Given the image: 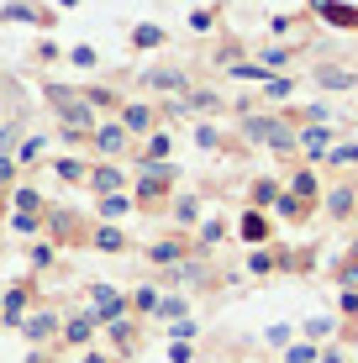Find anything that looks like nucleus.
<instances>
[{
  "label": "nucleus",
  "instance_id": "nucleus-42",
  "mask_svg": "<svg viewBox=\"0 0 358 363\" xmlns=\"http://www.w3.org/2000/svg\"><path fill=\"white\" fill-rule=\"evenodd\" d=\"M11 227H16L21 237H32L37 227H43V216H27V211H16V216H11Z\"/></svg>",
  "mask_w": 358,
  "mask_h": 363
},
{
  "label": "nucleus",
  "instance_id": "nucleus-11",
  "mask_svg": "<svg viewBox=\"0 0 358 363\" xmlns=\"http://www.w3.org/2000/svg\"><path fill=\"white\" fill-rule=\"evenodd\" d=\"M95 190V200L101 195H127V174H121L116 164H90V179H84Z\"/></svg>",
  "mask_w": 358,
  "mask_h": 363
},
{
  "label": "nucleus",
  "instance_id": "nucleus-30",
  "mask_svg": "<svg viewBox=\"0 0 358 363\" xmlns=\"http://www.w3.org/2000/svg\"><path fill=\"white\" fill-rule=\"evenodd\" d=\"M158 43H164V27H153V21L132 27V48H158Z\"/></svg>",
  "mask_w": 358,
  "mask_h": 363
},
{
  "label": "nucleus",
  "instance_id": "nucleus-48",
  "mask_svg": "<svg viewBox=\"0 0 358 363\" xmlns=\"http://www.w3.org/2000/svg\"><path fill=\"white\" fill-rule=\"evenodd\" d=\"M264 90H269V100H285V95H290V79H269Z\"/></svg>",
  "mask_w": 358,
  "mask_h": 363
},
{
  "label": "nucleus",
  "instance_id": "nucleus-46",
  "mask_svg": "<svg viewBox=\"0 0 358 363\" xmlns=\"http://www.w3.org/2000/svg\"><path fill=\"white\" fill-rule=\"evenodd\" d=\"M211 21H216V11H195L190 27H195V32H211Z\"/></svg>",
  "mask_w": 358,
  "mask_h": 363
},
{
  "label": "nucleus",
  "instance_id": "nucleus-17",
  "mask_svg": "<svg viewBox=\"0 0 358 363\" xmlns=\"http://www.w3.org/2000/svg\"><path fill=\"white\" fill-rule=\"evenodd\" d=\"M58 337H64L69 347H84V342H90V337H95V316H90V311H79V316H69V321H64V332H58Z\"/></svg>",
  "mask_w": 358,
  "mask_h": 363
},
{
  "label": "nucleus",
  "instance_id": "nucleus-39",
  "mask_svg": "<svg viewBox=\"0 0 358 363\" xmlns=\"http://www.w3.org/2000/svg\"><path fill=\"white\" fill-rule=\"evenodd\" d=\"M53 258H58L53 242H37V247H32V269H53Z\"/></svg>",
  "mask_w": 358,
  "mask_h": 363
},
{
  "label": "nucleus",
  "instance_id": "nucleus-33",
  "mask_svg": "<svg viewBox=\"0 0 358 363\" xmlns=\"http://www.w3.org/2000/svg\"><path fill=\"white\" fill-rule=\"evenodd\" d=\"M274 264H279V258L269 253V247H253V258H248V274H258V279H264V274H274Z\"/></svg>",
  "mask_w": 358,
  "mask_h": 363
},
{
  "label": "nucleus",
  "instance_id": "nucleus-51",
  "mask_svg": "<svg viewBox=\"0 0 358 363\" xmlns=\"http://www.w3.org/2000/svg\"><path fill=\"white\" fill-rule=\"evenodd\" d=\"M316 363H342V353H337V347H327V353L316 358Z\"/></svg>",
  "mask_w": 358,
  "mask_h": 363
},
{
  "label": "nucleus",
  "instance_id": "nucleus-52",
  "mask_svg": "<svg viewBox=\"0 0 358 363\" xmlns=\"http://www.w3.org/2000/svg\"><path fill=\"white\" fill-rule=\"evenodd\" d=\"M79 363H111V358H106V353H84Z\"/></svg>",
  "mask_w": 358,
  "mask_h": 363
},
{
  "label": "nucleus",
  "instance_id": "nucleus-53",
  "mask_svg": "<svg viewBox=\"0 0 358 363\" xmlns=\"http://www.w3.org/2000/svg\"><path fill=\"white\" fill-rule=\"evenodd\" d=\"M353 253H358V227H353Z\"/></svg>",
  "mask_w": 358,
  "mask_h": 363
},
{
  "label": "nucleus",
  "instance_id": "nucleus-49",
  "mask_svg": "<svg viewBox=\"0 0 358 363\" xmlns=\"http://www.w3.org/2000/svg\"><path fill=\"white\" fill-rule=\"evenodd\" d=\"M332 332V321L327 316H316V321H306V337H327Z\"/></svg>",
  "mask_w": 358,
  "mask_h": 363
},
{
  "label": "nucleus",
  "instance_id": "nucleus-18",
  "mask_svg": "<svg viewBox=\"0 0 358 363\" xmlns=\"http://www.w3.org/2000/svg\"><path fill=\"white\" fill-rule=\"evenodd\" d=\"M301 153L327 158L332 153V127H301Z\"/></svg>",
  "mask_w": 358,
  "mask_h": 363
},
{
  "label": "nucleus",
  "instance_id": "nucleus-47",
  "mask_svg": "<svg viewBox=\"0 0 358 363\" xmlns=\"http://www.w3.org/2000/svg\"><path fill=\"white\" fill-rule=\"evenodd\" d=\"M69 58H74V64H79V69H95V48H74Z\"/></svg>",
  "mask_w": 358,
  "mask_h": 363
},
{
  "label": "nucleus",
  "instance_id": "nucleus-23",
  "mask_svg": "<svg viewBox=\"0 0 358 363\" xmlns=\"http://www.w3.org/2000/svg\"><path fill=\"white\" fill-rule=\"evenodd\" d=\"M132 211V195H101L95 200V216L101 221H116V216H127Z\"/></svg>",
  "mask_w": 358,
  "mask_h": 363
},
{
  "label": "nucleus",
  "instance_id": "nucleus-13",
  "mask_svg": "<svg viewBox=\"0 0 358 363\" xmlns=\"http://www.w3.org/2000/svg\"><path fill=\"white\" fill-rule=\"evenodd\" d=\"M316 16L332 21L342 32H358V6H342V0H316Z\"/></svg>",
  "mask_w": 358,
  "mask_h": 363
},
{
  "label": "nucleus",
  "instance_id": "nucleus-44",
  "mask_svg": "<svg viewBox=\"0 0 358 363\" xmlns=\"http://www.w3.org/2000/svg\"><path fill=\"white\" fill-rule=\"evenodd\" d=\"M190 358H195L190 342H174V347H169V363H190Z\"/></svg>",
  "mask_w": 358,
  "mask_h": 363
},
{
  "label": "nucleus",
  "instance_id": "nucleus-45",
  "mask_svg": "<svg viewBox=\"0 0 358 363\" xmlns=\"http://www.w3.org/2000/svg\"><path fill=\"white\" fill-rule=\"evenodd\" d=\"M337 306H342V316H358V290H342Z\"/></svg>",
  "mask_w": 358,
  "mask_h": 363
},
{
  "label": "nucleus",
  "instance_id": "nucleus-15",
  "mask_svg": "<svg viewBox=\"0 0 358 363\" xmlns=\"http://www.w3.org/2000/svg\"><path fill=\"white\" fill-rule=\"evenodd\" d=\"M169 147H174V137L158 127L153 137H142V147H138L132 158H138V164H169Z\"/></svg>",
  "mask_w": 358,
  "mask_h": 363
},
{
  "label": "nucleus",
  "instance_id": "nucleus-8",
  "mask_svg": "<svg viewBox=\"0 0 358 363\" xmlns=\"http://www.w3.org/2000/svg\"><path fill=\"white\" fill-rule=\"evenodd\" d=\"M64 332V321H58V311H47V306H37L27 321H21V337H27L32 347H47L53 337Z\"/></svg>",
  "mask_w": 358,
  "mask_h": 363
},
{
  "label": "nucleus",
  "instance_id": "nucleus-27",
  "mask_svg": "<svg viewBox=\"0 0 358 363\" xmlns=\"http://www.w3.org/2000/svg\"><path fill=\"white\" fill-rule=\"evenodd\" d=\"M153 316H164V321H184V316H190V300H184V295H158V311H153Z\"/></svg>",
  "mask_w": 358,
  "mask_h": 363
},
{
  "label": "nucleus",
  "instance_id": "nucleus-21",
  "mask_svg": "<svg viewBox=\"0 0 358 363\" xmlns=\"http://www.w3.org/2000/svg\"><path fill=\"white\" fill-rule=\"evenodd\" d=\"M0 21H37V27H53V16H47L43 6H21V0H11V6L0 11Z\"/></svg>",
  "mask_w": 358,
  "mask_h": 363
},
{
  "label": "nucleus",
  "instance_id": "nucleus-10",
  "mask_svg": "<svg viewBox=\"0 0 358 363\" xmlns=\"http://www.w3.org/2000/svg\"><path fill=\"white\" fill-rule=\"evenodd\" d=\"M237 237H242L248 247H269V237H274V216H269V211H242Z\"/></svg>",
  "mask_w": 358,
  "mask_h": 363
},
{
  "label": "nucleus",
  "instance_id": "nucleus-2",
  "mask_svg": "<svg viewBox=\"0 0 358 363\" xmlns=\"http://www.w3.org/2000/svg\"><path fill=\"white\" fill-rule=\"evenodd\" d=\"M43 95H47V106H53L58 127H64V143H90V132L101 127V121H95V106L84 100V90H74V84H53V79H47V84H43Z\"/></svg>",
  "mask_w": 358,
  "mask_h": 363
},
{
  "label": "nucleus",
  "instance_id": "nucleus-26",
  "mask_svg": "<svg viewBox=\"0 0 358 363\" xmlns=\"http://www.w3.org/2000/svg\"><path fill=\"white\" fill-rule=\"evenodd\" d=\"M111 342L121 347V353H132V347H138V327H132V316H121V321H111Z\"/></svg>",
  "mask_w": 358,
  "mask_h": 363
},
{
  "label": "nucleus",
  "instance_id": "nucleus-6",
  "mask_svg": "<svg viewBox=\"0 0 358 363\" xmlns=\"http://www.w3.org/2000/svg\"><path fill=\"white\" fill-rule=\"evenodd\" d=\"M116 121L127 127V137H153L158 132V106H147V100H121Z\"/></svg>",
  "mask_w": 358,
  "mask_h": 363
},
{
  "label": "nucleus",
  "instance_id": "nucleus-1",
  "mask_svg": "<svg viewBox=\"0 0 358 363\" xmlns=\"http://www.w3.org/2000/svg\"><path fill=\"white\" fill-rule=\"evenodd\" d=\"M242 137L269 147V153H279V158L301 153V127H295L290 111H242Z\"/></svg>",
  "mask_w": 358,
  "mask_h": 363
},
{
  "label": "nucleus",
  "instance_id": "nucleus-43",
  "mask_svg": "<svg viewBox=\"0 0 358 363\" xmlns=\"http://www.w3.org/2000/svg\"><path fill=\"white\" fill-rule=\"evenodd\" d=\"M16 137H21V127H0V153H16Z\"/></svg>",
  "mask_w": 358,
  "mask_h": 363
},
{
  "label": "nucleus",
  "instance_id": "nucleus-5",
  "mask_svg": "<svg viewBox=\"0 0 358 363\" xmlns=\"http://www.w3.org/2000/svg\"><path fill=\"white\" fill-rule=\"evenodd\" d=\"M322 216L337 221V227L358 216V184H353V179H337L332 190H322Z\"/></svg>",
  "mask_w": 358,
  "mask_h": 363
},
{
  "label": "nucleus",
  "instance_id": "nucleus-3",
  "mask_svg": "<svg viewBox=\"0 0 358 363\" xmlns=\"http://www.w3.org/2000/svg\"><path fill=\"white\" fill-rule=\"evenodd\" d=\"M179 169L174 164H138V184H132V206L138 211H158L164 195H174Z\"/></svg>",
  "mask_w": 358,
  "mask_h": 363
},
{
  "label": "nucleus",
  "instance_id": "nucleus-50",
  "mask_svg": "<svg viewBox=\"0 0 358 363\" xmlns=\"http://www.w3.org/2000/svg\"><path fill=\"white\" fill-rule=\"evenodd\" d=\"M190 337H195V321H190V316L174 321V342H190Z\"/></svg>",
  "mask_w": 358,
  "mask_h": 363
},
{
  "label": "nucleus",
  "instance_id": "nucleus-41",
  "mask_svg": "<svg viewBox=\"0 0 358 363\" xmlns=\"http://www.w3.org/2000/svg\"><path fill=\"white\" fill-rule=\"evenodd\" d=\"M337 279H342V290H358V253H353V258H342Z\"/></svg>",
  "mask_w": 358,
  "mask_h": 363
},
{
  "label": "nucleus",
  "instance_id": "nucleus-38",
  "mask_svg": "<svg viewBox=\"0 0 358 363\" xmlns=\"http://www.w3.org/2000/svg\"><path fill=\"white\" fill-rule=\"evenodd\" d=\"M322 353H316L311 342H295V347H285V363H316Z\"/></svg>",
  "mask_w": 358,
  "mask_h": 363
},
{
  "label": "nucleus",
  "instance_id": "nucleus-14",
  "mask_svg": "<svg viewBox=\"0 0 358 363\" xmlns=\"http://www.w3.org/2000/svg\"><path fill=\"white\" fill-rule=\"evenodd\" d=\"M27 300H32L27 284L6 290V300H0V321H6V327H21V321H27Z\"/></svg>",
  "mask_w": 358,
  "mask_h": 363
},
{
  "label": "nucleus",
  "instance_id": "nucleus-7",
  "mask_svg": "<svg viewBox=\"0 0 358 363\" xmlns=\"http://www.w3.org/2000/svg\"><path fill=\"white\" fill-rule=\"evenodd\" d=\"M138 84H142V90H169L174 100H184V95L195 90L184 69H142V74H138Z\"/></svg>",
  "mask_w": 358,
  "mask_h": 363
},
{
  "label": "nucleus",
  "instance_id": "nucleus-24",
  "mask_svg": "<svg viewBox=\"0 0 358 363\" xmlns=\"http://www.w3.org/2000/svg\"><path fill=\"white\" fill-rule=\"evenodd\" d=\"M11 206L27 211V216H43V190H32V184H16V190H11Z\"/></svg>",
  "mask_w": 358,
  "mask_h": 363
},
{
  "label": "nucleus",
  "instance_id": "nucleus-4",
  "mask_svg": "<svg viewBox=\"0 0 358 363\" xmlns=\"http://www.w3.org/2000/svg\"><path fill=\"white\" fill-rule=\"evenodd\" d=\"M90 147H95V164H116V158L132 147V137H127L121 121H101V127L90 132Z\"/></svg>",
  "mask_w": 358,
  "mask_h": 363
},
{
  "label": "nucleus",
  "instance_id": "nucleus-32",
  "mask_svg": "<svg viewBox=\"0 0 358 363\" xmlns=\"http://www.w3.org/2000/svg\"><path fill=\"white\" fill-rule=\"evenodd\" d=\"M274 211H279L285 221H306V216H311V211H306V206H301L295 195H279V200H274Z\"/></svg>",
  "mask_w": 358,
  "mask_h": 363
},
{
  "label": "nucleus",
  "instance_id": "nucleus-16",
  "mask_svg": "<svg viewBox=\"0 0 358 363\" xmlns=\"http://www.w3.org/2000/svg\"><path fill=\"white\" fill-rule=\"evenodd\" d=\"M147 258H153L158 269H174V264H184V258H190V247H184V237H164V242L147 247Z\"/></svg>",
  "mask_w": 358,
  "mask_h": 363
},
{
  "label": "nucleus",
  "instance_id": "nucleus-34",
  "mask_svg": "<svg viewBox=\"0 0 358 363\" xmlns=\"http://www.w3.org/2000/svg\"><path fill=\"white\" fill-rule=\"evenodd\" d=\"M16 174H21L16 153H0V190H16Z\"/></svg>",
  "mask_w": 358,
  "mask_h": 363
},
{
  "label": "nucleus",
  "instance_id": "nucleus-12",
  "mask_svg": "<svg viewBox=\"0 0 358 363\" xmlns=\"http://www.w3.org/2000/svg\"><path fill=\"white\" fill-rule=\"evenodd\" d=\"M285 195H295L306 211L316 206V195H322V179H316V169H295L290 174V184H285Z\"/></svg>",
  "mask_w": 358,
  "mask_h": 363
},
{
  "label": "nucleus",
  "instance_id": "nucleus-36",
  "mask_svg": "<svg viewBox=\"0 0 358 363\" xmlns=\"http://www.w3.org/2000/svg\"><path fill=\"white\" fill-rule=\"evenodd\" d=\"M43 153H47V143H43V137H27V143L16 147V164H37Z\"/></svg>",
  "mask_w": 358,
  "mask_h": 363
},
{
  "label": "nucleus",
  "instance_id": "nucleus-40",
  "mask_svg": "<svg viewBox=\"0 0 358 363\" xmlns=\"http://www.w3.org/2000/svg\"><path fill=\"white\" fill-rule=\"evenodd\" d=\"M195 143H201L206 153H216V147H221V132L211 127V121H206V127H195Z\"/></svg>",
  "mask_w": 358,
  "mask_h": 363
},
{
  "label": "nucleus",
  "instance_id": "nucleus-28",
  "mask_svg": "<svg viewBox=\"0 0 358 363\" xmlns=\"http://www.w3.org/2000/svg\"><path fill=\"white\" fill-rule=\"evenodd\" d=\"M53 174H58L64 184H84V179H90V164H79V158H58Z\"/></svg>",
  "mask_w": 358,
  "mask_h": 363
},
{
  "label": "nucleus",
  "instance_id": "nucleus-22",
  "mask_svg": "<svg viewBox=\"0 0 358 363\" xmlns=\"http://www.w3.org/2000/svg\"><path fill=\"white\" fill-rule=\"evenodd\" d=\"M90 242L101 247V253H127V237H121V227H111V221H101V227L90 232Z\"/></svg>",
  "mask_w": 358,
  "mask_h": 363
},
{
  "label": "nucleus",
  "instance_id": "nucleus-54",
  "mask_svg": "<svg viewBox=\"0 0 358 363\" xmlns=\"http://www.w3.org/2000/svg\"><path fill=\"white\" fill-rule=\"evenodd\" d=\"M0 300H6V290H0Z\"/></svg>",
  "mask_w": 358,
  "mask_h": 363
},
{
  "label": "nucleus",
  "instance_id": "nucleus-9",
  "mask_svg": "<svg viewBox=\"0 0 358 363\" xmlns=\"http://www.w3.org/2000/svg\"><path fill=\"white\" fill-rule=\"evenodd\" d=\"M311 84L316 90H358V69H348V64H316L311 69Z\"/></svg>",
  "mask_w": 358,
  "mask_h": 363
},
{
  "label": "nucleus",
  "instance_id": "nucleus-31",
  "mask_svg": "<svg viewBox=\"0 0 358 363\" xmlns=\"http://www.w3.org/2000/svg\"><path fill=\"white\" fill-rule=\"evenodd\" d=\"M127 306H132V311H147V316H153V311H158V290H153V284H142V290H132V295H127Z\"/></svg>",
  "mask_w": 358,
  "mask_h": 363
},
{
  "label": "nucleus",
  "instance_id": "nucleus-19",
  "mask_svg": "<svg viewBox=\"0 0 358 363\" xmlns=\"http://www.w3.org/2000/svg\"><path fill=\"white\" fill-rule=\"evenodd\" d=\"M190 111L195 116H221V95L216 90H190L184 95V116H190Z\"/></svg>",
  "mask_w": 358,
  "mask_h": 363
},
{
  "label": "nucleus",
  "instance_id": "nucleus-20",
  "mask_svg": "<svg viewBox=\"0 0 358 363\" xmlns=\"http://www.w3.org/2000/svg\"><path fill=\"white\" fill-rule=\"evenodd\" d=\"M285 195V184L279 179H253V190H248V200H253V211H274V200Z\"/></svg>",
  "mask_w": 358,
  "mask_h": 363
},
{
  "label": "nucleus",
  "instance_id": "nucleus-35",
  "mask_svg": "<svg viewBox=\"0 0 358 363\" xmlns=\"http://www.w3.org/2000/svg\"><path fill=\"white\" fill-rule=\"evenodd\" d=\"M290 58H295V48H264V58H258V64H264L269 74H274V69H285Z\"/></svg>",
  "mask_w": 358,
  "mask_h": 363
},
{
  "label": "nucleus",
  "instance_id": "nucleus-29",
  "mask_svg": "<svg viewBox=\"0 0 358 363\" xmlns=\"http://www.w3.org/2000/svg\"><path fill=\"white\" fill-rule=\"evenodd\" d=\"M327 164H332V169H348V164H358V143H332Z\"/></svg>",
  "mask_w": 358,
  "mask_h": 363
},
{
  "label": "nucleus",
  "instance_id": "nucleus-25",
  "mask_svg": "<svg viewBox=\"0 0 358 363\" xmlns=\"http://www.w3.org/2000/svg\"><path fill=\"white\" fill-rule=\"evenodd\" d=\"M169 211H174L179 227H195V221H201V195H174V206H169Z\"/></svg>",
  "mask_w": 358,
  "mask_h": 363
},
{
  "label": "nucleus",
  "instance_id": "nucleus-37",
  "mask_svg": "<svg viewBox=\"0 0 358 363\" xmlns=\"http://www.w3.org/2000/svg\"><path fill=\"white\" fill-rule=\"evenodd\" d=\"M216 242H227V221H206L201 227V247H216Z\"/></svg>",
  "mask_w": 358,
  "mask_h": 363
}]
</instances>
